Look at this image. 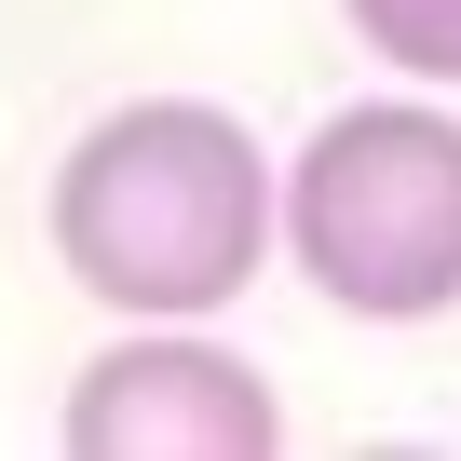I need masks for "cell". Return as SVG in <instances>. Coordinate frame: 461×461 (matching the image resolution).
I'll list each match as a JSON object with an SVG mask.
<instances>
[{
    "instance_id": "2",
    "label": "cell",
    "mask_w": 461,
    "mask_h": 461,
    "mask_svg": "<svg viewBox=\"0 0 461 461\" xmlns=\"http://www.w3.org/2000/svg\"><path fill=\"white\" fill-rule=\"evenodd\" d=\"M285 258L353 326L461 312V109H434L420 82L326 109L285 163Z\"/></svg>"
},
{
    "instance_id": "4",
    "label": "cell",
    "mask_w": 461,
    "mask_h": 461,
    "mask_svg": "<svg viewBox=\"0 0 461 461\" xmlns=\"http://www.w3.org/2000/svg\"><path fill=\"white\" fill-rule=\"evenodd\" d=\"M339 14H353V41H366L393 82L461 95V0H339Z\"/></svg>"
},
{
    "instance_id": "3",
    "label": "cell",
    "mask_w": 461,
    "mask_h": 461,
    "mask_svg": "<svg viewBox=\"0 0 461 461\" xmlns=\"http://www.w3.org/2000/svg\"><path fill=\"white\" fill-rule=\"evenodd\" d=\"M55 434H68V461H272L285 447V407H272V380L230 339L136 326V339H109L68 380Z\"/></svg>"
},
{
    "instance_id": "1",
    "label": "cell",
    "mask_w": 461,
    "mask_h": 461,
    "mask_svg": "<svg viewBox=\"0 0 461 461\" xmlns=\"http://www.w3.org/2000/svg\"><path fill=\"white\" fill-rule=\"evenodd\" d=\"M285 245V163L217 95H136L55 163V272L122 326H203Z\"/></svg>"
}]
</instances>
